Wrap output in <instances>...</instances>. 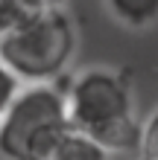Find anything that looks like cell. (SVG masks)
<instances>
[{
    "label": "cell",
    "mask_w": 158,
    "mask_h": 160,
    "mask_svg": "<svg viewBox=\"0 0 158 160\" xmlns=\"http://www.w3.org/2000/svg\"><path fill=\"white\" fill-rule=\"evenodd\" d=\"M64 96L76 134L94 140L106 152H132L141 146L144 128L138 125L129 88L117 73L85 70L73 79Z\"/></svg>",
    "instance_id": "6da1fadb"
},
{
    "label": "cell",
    "mask_w": 158,
    "mask_h": 160,
    "mask_svg": "<svg viewBox=\"0 0 158 160\" xmlns=\"http://www.w3.org/2000/svg\"><path fill=\"white\" fill-rule=\"evenodd\" d=\"M70 134L68 96L53 84H30L0 122V154L6 160H56Z\"/></svg>",
    "instance_id": "7a4b0ae2"
},
{
    "label": "cell",
    "mask_w": 158,
    "mask_h": 160,
    "mask_svg": "<svg viewBox=\"0 0 158 160\" xmlns=\"http://www.w3.org/2000/svg\"><path fill=\"white\" fill-rule=\"evenodd\" d=\"M76 35L68 15L56 9H41L21 21L0 38V61L18 79L30 84H47L64 70Z\"/></svg>",
    "instance_id": "3957f363"
},
{
    "label": "cell",
    "mask_w": 158,
    "mask_h": 160,
    "mask_svg": "<svg viewBox=\"0 0 158 160\" xmlns=\"http://www.w3.org/2000/svg\"><path fill=\"white\" fill-rule=\"evenodd\" d=\"M108 9L129 29H144L158 21V0H108Z\"/></svg>",
    "instance_id": "277c9868"
},
{
    "label": "cell",
    "mask_w": 158,
    "mask_h": 160,
    "mask_svg": "<svg viewBox=\"0 0 158 160\" xmlns=\"http://www.w3.org/2000/svg\"><path fill=\"white\" fill-rule=\"evenodd\" d=\"M56 160H108V152L100 148L94 140H88V137L73 131L68 137V143L62 146V152L56 154Z\"/></svg>",
    "instance_id": "5b68a950"
},
{
    "label": "cell",
    "mask_w": 158,
    "mask_h": 160,
    "mask_svg": "<svg viewBox=\"0 0 158 160\" xmlns=\"http://www.w3.org/2000/svg\"><path fill=\"white\" fill-rule=\"evenodd\" d=\"M30 15H35V12L24 0H0V38H3L9 29H15L21 21H26Z\"/></svg>",
    "instance_id": "8992f818"
},
{
    "label": "cell",
    "mask_w": 158,
    "mask_h": 160,
    "mask_svg": "<svg viewBox=\"0 0 158 160\" xmlns=\"http://www.w3.org/2000/svg\"><path fill=\"white\" fill-rule=\"evenodd\" d=\"M18 93H21V79L0 61V122H3L6 111L12 108V102H15Z\"/></svg>",
    "instance_id": "52a82bcc"
},
{
    "label": "cell",
    "mask_w": 158,
    "mask_h": 160,
    "mask_svg": "<svg viewBox=\"0 0 158 160\" xmlns=\"http://www.w3.org/2000/svg\"><path fill=\"white\" fill-rule=\"evenodd\" d=\"M141 146H144V152L146 157H155L158 160V114L146 122V128H144V140H141Z\"/></svg>",
    "instance_id": "ba28073f"
},
{
    "label": "cell",
    "mask_w": 158,
    "mask_h": 160,
    "mask_svg": "<svg viewBox=\"0 0 158 160\" xmlns=\"http://www.w3.org/2000/svg\"><path fill=\"white\" fill-rule=\"evenodd\" d=\"M26 6L32 9V12H41V9H56V3L59 0H24Z\"/></svg>",
    "instance_id": "9c48e42d"
},
{
    "label": "cell",
    "mask_w": 158,
    "mask_h": 160,
    "mask_svg": "<svg viewBox=\"0 0 158 160\" xmlns=\"http://www.w3.org/2000/svg\"><path fill=\"white\" fill-rule=\"evenodd\" d=\"M144 160H155V157H144Z\"/></svg>",
    "instance_id": "30bf717a"
}]
</instances>
